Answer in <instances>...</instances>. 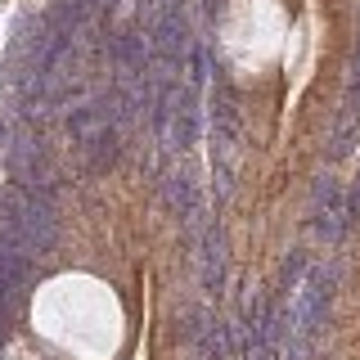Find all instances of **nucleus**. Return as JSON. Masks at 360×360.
Segmentation results:
<instances>
[{
    "label": "nucleus",
    "mask_w": 360,
    "mask_h": 360,
    "mask_svg": "<svg viewBox=\"0 0 360 360\" xmlns=\"http://www.w3.org/2000/svg\"><path fill=\"white\" fill-rule=\"evenodd\" d=\"M315 225H320L324 239H338V230L347 225V217H342V189H338V180H329V176L315 185Z\"/></svg>",
    "instance_id": "nucleus-2"
},
{
    "label": "nucleus",
    "mask_w": 360,
    "mask_h": 360,
    "mask_svg": "<svg viewBox=\"0 0 360 360\" xmlns=\"http://www.w3.org/2000/svg\"><path fill=\"white\" fill-rule=\"evenodd\" d=\"M77 149H82L90 176H104L108 167L117 162V127H112V122H99V127H90L86 135H77Z\"/></svg>",
    "instance_id": "nucleus-1"
},
{
    "label": "nucleus",
    "mask_w": 360,
    "mask_h": 360,
    "mask_svg": "<svg viewBox=\"0 0 360 360\" xmlns=\"http://www.w3.org/2000/svg\"><path fill=\"white\" fill-rule=\"evenodd\" d=\"M221 270H225L221 234L207 225V230H202V284H207V288H221Z\"/></svg>",
    "instance_id": "nucleus-3"
}]
</instances>
